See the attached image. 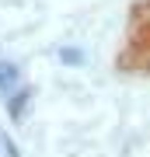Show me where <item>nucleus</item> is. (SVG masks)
Returning a JSON list of instances; mask_svg holds the SVG:
<instances>
[{"label":"nucleus","mask_w":150,"mask_h":157,"mask_svg":"<svg viewBox=\"0 0 150 157\" xmlns=\"http://www.w3.org/2000/svg\"><path fill=\"white\" fill-rule=\"evenodd\" d=\"M133 59L150 70V21L136 32V39H133Z\"/></svg>","instance_id":"1"},{"label":"nucleus","mask_w":150,"mask_h":157,"mask_svg":"<svg viewBox=\"0 0 150 157\" xmlns=\"http://www.w3.org/2000/svg\"><path fill=\"white\" fill-rule=\"evenodd\" d=\"M63 59H67V63H80L84 52H80V49H63Z\"/></svg>","instance_id":"4"},{"label":"nucleus","mask_w":150,"mask_h":157,"mask_svg":"<svg viewBox=\"0 0 150 157\" xmlns=\"http://www.w3.org/2000/svg\"><path fill=\"white\" fill-rule=\"evenodd\" d=\"M17 77H21V70H17L11 59H0V94H4L11 84H17Z\"/></svg>","instance_id":"2"},{"label":"nucleus","mask_w":150,"mask_h":157,"mask_svg":"<svg viewBox=\"0 0 150 157\" xmlns=\"http://www.w3.org/2000/svg\"><path fill=\"white\" fill-rule=\"evenodd\" d=\"M28 94H32L28 87H21L17 94H11V101H7V112H11V119H17V115H21V108L28 105Z\"/></svg>","instance_id":"3"}]
</instances>
